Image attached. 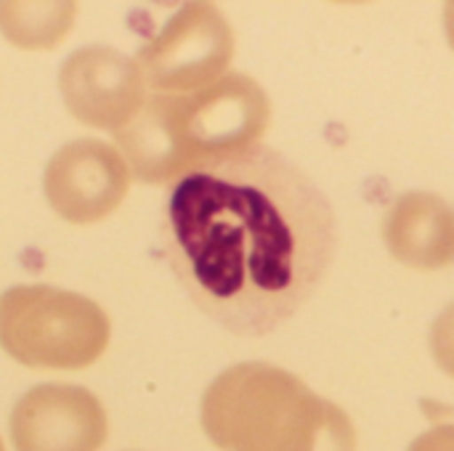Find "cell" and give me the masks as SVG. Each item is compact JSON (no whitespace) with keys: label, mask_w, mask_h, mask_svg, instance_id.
I'll return each mask as SVG.
<instances>
[{"label":"cell","mask_w":454,"mask_h":451,"mask_svg":"<svg viewBox=\"0 0 454 451\" xmlns=\"http://www.w3.org/2000/svg\"><path fill=\"white\" fill-rule=\"evenodd\" d=\"M162 253L186 295L234 335H266L317 292L338 247L327 194L269 146L173 183Z\"/></svg>","instance_id":"cell-1"},{"label":"cell","mask_w":454,"mask_h":451,"mask_svg":"<svg viewBox=\"0 0 454 451\" xmlns=\"http://www.w3.org/2000/svg\"><path fill=\"white\" fill-rule=\"evenodd\" d=\"M269 93L242 72H229L194 93H157L117 130L128 170L152 186L234 159L263 138Z\"/></svg>","instance_id":"cell-2"},{"label":"cell","mask_w":454,"mask_h":451,"mask_svg":"<svg viewBox=\"0 0 454 451\" xmlns=\"http://www.w3.org/2000/svg\"><path fill=\"white\" fill-rule=\"evenodd\" d=\"M200 417L223 451H356V431L340 407L263 362L221 372L202 396Z\"/></svg>","instance_id":"cell-3"},{"label":"cell","mask_w":454,"mask_h":451,"mask_svg":"<svg viewBox=\"0 0 454 451\" xmlns=\"http://www.w3.org/2000/svg\"><path fill=\"white\" fill-rule=\"evenodd\" d=\"M109 335L106 311L77 292L21 284L0 298V346L24 367H90L106 351Z\"/></svg>","instance_id":"cell-4"},{"label":"cell","mask_w":454,"mask_h":451,"mask_svg":"<svg viewBox=\"0 0 454 451\" xmlns=\"http://www.w3.org/2000/svg\"><path fill=\"white\" fill-rule=\"evenodd\" d=\"M234 56V29L213 3H186L138 51L146 85L168 93H194L226 74Z\"/></svg>","instance_id":"cell-5"},{"label":"cell","mask_w":454,"mask_h":451,"mask_svg":"<svg viewBox=\"0 0 454 451\" xmlns=\"http://www.w3.org/2000/svg\"><path fill=\"white\" fill-rule=\"evenodd\" d=\"M130 186L125 157L96 138L64 144L45 165L43 191L59 218L74 226H90L112 215Z\"/></svg>","instance_id":"cell-6"},{"label":"cell","mask_w":454,"mask_h":451,"mask_svg":"<svg viewBox=\"0 0 454 451\" xmlns=\"http://www.w3.org/2000/svg\"><path fill=\"white\" fill-rule=\"evenodd\" d=\"M59 90L77 122L114 133L146 101V80L138 61L109 45L74 51L59 69Z\"/></svg>","instance_id":"cell-7"},{"label":"cell","mask_w":454,"mask_h":451,"mask_svg":"<svg viewBox=\"0 0 454 451\" xmlns=\"http://www.w3.org/2000/svg\"><path fill=\"white\" fill-rule=\"evenodd\" d=\"M106 433L104 404L80 385H37L11 412L16 451H98Z\"/></svg>","instance_id":"cell-8"},{"label":"cell","mask_w":454,"mask_h":451,"mask_svg":"<svg viewBox=\"0 0 454 451\" xmlns=\"http://www.w3.org/2000/svg\"><path fill=\"white\" fill-rule=\"evenodd\" d=\"M388 253L418 271H436L454 263V207L439 194H402L383 218Z\"/></svg>","instance_id":"cell-9"},{"label":"cell","mask_w":454,"mask_h":451,"mask_svg":"<svg viewBox=\"0 0 454 451\" xmlns=\"http://www.w3.org/2000/svg\"><path fill=\"white\" fill-rule=\"evenodd\" d=\"M77 16L74 3H0V32L19 48L40 51L59 45Z\"/></svg>","instance_id":"cell-10"},{"label":"cell","mask_w":454,"mask_h":451,"mask_svg":"<svg viewBox=\"0 0 454 451\" xmlns=\"http://www.w3.org/2000/svg\"><path fill=\"white\" fill-rule=\"evenodd\" d=\"M431 354L436 364L454 377V303L436 316L431 327Z\"/></svg>","instance_id":"cell-11"},{"label":"cell","mask_w":454,"mask_h":451,"mask_svg":"<svg viewBox=\"0 0 454 451\" xmlns=\"http://www.w3.org/2000/svg\"><path fill=\"white\" fill-rule=\"evenodd\" d=\"M407 451H454V423H439L418 436Z\"/></svg>","instance_id":"cell-12"},{"label":"cell","mask_w":454,"mask_h":451,"mask_svg":"<svg viewBox=\"0 0 454 451\" xmlns=\"http://www.w3.org/2000/svg\"><path fill=\"white\" fill-rule=\"evenodd\" d=\"M444 27H447L450 45L454 48V0L452 3H447V8H444Z\"/></svg>","instance_id":"cell-13"},{"label":"cell","mask_w":454,"mask_h":451,"mask_svg":"<svg viewBox=\"0 0 454 451\" xmlns=\"http://www.w3.org/2000/svg\"><path fill=\"white\" fill-rule=\"evenodd\" d=\"M0 451H5V447H3V441H0Z\"/></svg>","instance_id":"cell-14"}]
</instances>
